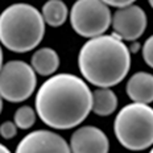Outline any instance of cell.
<instances>
[{"instance_id": "ac0fdd59", "label": "cell", "mask_w": 153, "mask_h": 153, "mask_svg": "<svg viewBox=\"0 0 153 153\" xmlns=\"http://www.w3.org/2000/svg\"><path fill=\"white\" fill-rule=\"evenodd\" d=\"M0 153H11V151H9V149L5 145L0 144Z\"/></svg>"}, {"instance_id": "3957f363", "label": "cell", "mask_w": 153, "mask_h": 153, "mask_svg": "<svg viewBox=\"0 0 153 153\" xmlns=\"http://www.w3.org/2000/svg\"><path fill=\"white\" fill-rule=\"evenodd\" d=\"M45 21L36 7L15 3L0 13V44L15 53H27L40 45Z\"/></svg>"}, {"instance_id": "9c48e42d", "label": "cell", "mask_w": 153, "mask_h": 153, "mask_svg": "<svg viewBox=\"0 0 153 153\" xmlns=\"http://www.w3.org/2000/svg\"><path fill=\"white\" fill-rule=\"evenodd\" d=\"M71 153H108L110 141L102 129L94 126L79 127L70 139Z\"/></svg>"}, {"instance_id": "5b68a950", "label": "cell", "mask_w": 153, "mask_h": 153, "mask_svg": "<svg viewBox=\"0 0 153 153\" xmlns=\"http://www.w3.org/2000/svg\"><path fill=\"white\" fill-rule=\"evenodd\" d=\"M112 13L103 0H76L70 9V24L76 34L92 38L111 27Z\"/></svg>"}, {"instance_id": "ba28073f", "label": "cell", "mask_w": 153, "mask_h": 153, "mask_svg": "<svg viewBox=\"0 0 153 153\" xmlns=\"http://www.w3.org/2000/svg\"><path fill=\"white\" fill-rule=\"evenodd\" d=\"M15 153H71V151L62 136L52 131L37 129L21 139Z\"/></svg>"}, {"instance_id": "44dd1931", "label": "cell", "mask_w": 153, "mask_h": 153, "mask_svg": "<svg viewBox=\"0 0 153 153\" xmlns=\"http://www.w3.org/2000/svg\"><path fill=\"white\" fill-rule=\"evenodd\" d=\"M148 3H149V5L153 8V0H148Z\"/></svg>"}, {"instance_id": "ffe728a7", "label": "cell", "mask_w": 153, "mask_h": 153, "mask_svg": "<svg viewBox=\"0 0 153 153\" xmlns=\"http://www.w3.org/2000/svg\"><path fill=\"white\" fill-rule=\"evenodd\" d=\"M1 110H3V98L0 97V114H1Z\"/></svg>"}, {"instance_id": "7c38bea8", "label": "cell", "mask_w": 153, "mask_h": 153, "mask_svg": "<svg viewBox=\"0 0 153 153\" xmlns=\"http://www.w3.org/2000/svg\"><path fill=\"white\" fill-rule=\"evenodd\" d=\"M117 108V97L110 87H98L92 91L91 111L99 116H110Z\"/></svg>"}, {"instance_id": "8992f818", "label": "cell", "mask_w": 153, "mask_h": 153, "mask_svg": "<svg viewBox=\"0 0 153 153\" xmlns=\"http://www.w3.org/2000/svg\"><path fill=\"white\" fill-rule=\"evenodd\" d=\"M37 76L30 65L24 61H8L0 69V97L11 103H20L32 97Z\"/></svg>"}, {"instance_id": "30bf717a", "label": "cell", "mask_w": 153, "mask_h": 153, "mask_svg": "<svg viewBox=\"0 0 153 153\" xmlns=\"http://www.w3.org/2000/svg\"><path fill=\"white\" fill-rule=\"evenodd\" d=\"M126 92L128 98L136 103L153 102V74L146 71L135 73L127 82Z\"/></svg>"}, {"instance_id": "277c9868", "label": "cell", "mask_w": 153, "mask_h": 153, "mask_svg": "<svg viewBox=\"0 0 153 153\" xmlns=\"http://www.w3.org/2000/svg\"><path fill=\"white\" fill-rule=\"evenodd\" d=\"M114 132L126 149H148L153 145V108L136 102L124 106L115 117Z\"/></svg>"}, {"instance_id": "2e32d148", "label": "cell", "mask_w": 153, "mask_h": 153, "mask_svg": "<svg viewBox=\"0 0 153 153\" xmlns=\"http://www.w3.org/2000/svg\"><path fill=\"white\" fill-rule=\"evenodd\" d=\"M143 58L146 65L153 69V36L146 38L143 45Z\"/></svg>"}, {"instance_id": "8fae6325", "label": "cell", "mask_w": 153, "mask_h": 153, "mask_svg": "<svg viewBox=\"0 0 153 153\" xmlns=\"http://www.w3.org/2000/svg\"><path fill=\"white\" fill-rule=\"evenodd\" d=\"M30 66L37 74L42 76L53 75L59 68V56L52 48H41L33 53Z\"/></svg>"}, {"instance_id": "d6986e66", "label": "cell", "mask_w": 153, "mask_h": 153, "mask_svg": "<svg viewBox=\"0 0 153 153\" xmlns=\"http://www.w3.org/2000/svg\"><path fill=\"white\" fill-rule=\"evenodd\" d=\"M3 66V49H1V45H0V69Z\"/></svg>"}, {"instance_id": "4fadbf2b", "label": "cell", "mask_w": 153, "mask_h": 153, "mask_svg": "<svg viewBox=\"0 0 153 153\" xmlns=\"http://www.w3.org/2000/svg\"><path fill=\"white\" fill-rule=\"evenodd\" d=\"M41 15L45 24L53 28H58L66 23L69 17V9L62 0H48L42 5Z\"/></svg>"}, {"instance_id": "52a82bcc", "label": "cell", "mask_w": 153, "mask_h": 153, "mask_svg": "<svg viewBox=\"0 0 153 153\" xmlns=\"http://www.w3.org/2000/svg\"><path fill=\"white\" fill-rule=\"evenodd\" d=\"M112 33L123 41H136L146 29V13L139 5L131 4L117 8L112 15Z\"/></svg>"}, {"instance_id": "5bb4252c", "label": "cell", "mask_w": 153, "mask_h": 153, "mask_svg": "<svg viewBox=\"0 0 153 153\" xmlns=\"http://www.w3.org/2000/svg\"><path fill=\"white\" fill-rule=\"evenodd\" d=\"M36 111L30 106H21L15 112L13 122L20 129H29L36 123Z\"/></svg>"}, {"instance_id": "e0dca14e", "label": "cell", "mask_w": 153, "mask_h": 153, "mask_svg": "<svg viewBox=\"0 0 153 153\" xmlns=\"http://www.w3.org/2000/svg\"><path fill=\"white\" fill-rule=\"evenodd\" d=\"M107 5L110 7H115V8H122V7H127L131 5L136 1V0H103Z\"/></svg>"}, {"instance_id": "6da1fadb", "label": "cell", "mask_w": 153, "mask_h": 153, "mask_svg": "<svg viewBox=\"0 0 153 153\" xmlns=\"http://www.w3.org/2000/svg\"><path fill=\"white\" fill-rule=\"evenodd\" d=\"M92 91L85 79L61 73L46 79L36 95V112L48 127L70 129L83 123L91 111Z\"/></svg>"}, {"instance_id": "9a60e30c", "label": "cell", "mask_w": 153, "mask_h": 153, "mask_svg": "<svg viewBox=\"0 0 153 153\" xmlns=\"http://www.w3.org/2000/svg\"><path fill=\"white\" fill-rule=\"evenodd\" d=\"M17 135V126L15 124V122H4L0 126V136H1L3 139H13L15 136Z\"/></svg>"}, {"instance_id": "7402d4cb", "label": "cell", "mask_w": 153, "mask_h": 153, "mask_svg": "<svg viewBox=\"0 0 153 153\" xmlns=\"http://www.w3.org/2000/svg\"><path fill=\"white\" fill-rule=\"evenodd\" d=\"M149 153H153V146H152V149H151V152H149Z\"/></svg>"}, {"instance_id": "7a4b0ae2", "label": "cell", "mask_w": 153, "mask_h": 153, "mask_svg": "<svg viewBox=\"0 0 153 153\" xmlns=\"http://www.w3.org/2000/svg\"><path fill=\"white\" fill-rule=\"evenodd\" d=\"M78 68L85 81L97 87L120 83L131 69V50L117 34L88 38L78 54Z\"/></svg>"}]
</instances>
